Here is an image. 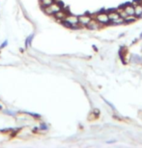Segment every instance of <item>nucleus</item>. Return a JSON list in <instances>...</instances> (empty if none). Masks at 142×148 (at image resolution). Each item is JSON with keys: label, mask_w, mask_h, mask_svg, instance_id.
I'll list each match as a JSON object with an SVG mask.
<instances>
[{"label": "nucleus", "mask_w": 142, "mask_h": 148, "mask_svg": "<svg viewBox=\"0 0 142 148\" xmlns=\"http://www.w3.org/2000/svg\"><path fill=\"white\" fill-rule=\"evenodd\" d=\"M0 110H2V106L1 105H0Z\"/></svg>", "instance_id": "393cba45"}, {"label": "nucleus", "mask_w": 142, "mask_h": 148, "mask_svg": "<svg viewBox=\"0 0 142 148\" xmlns=\"http://www.w3.org/2000/svg\"><path fill=\"white\" fill-rule=\"evenodd\" d=\"M4 112L6 114H8V115H11V116H16V112H12V111H9V110H5Z\"/></svg>", "instance_id": "aec40b11"}, {"label": "nucleus", "mask_w": 142, "mask_h": 148, "mask_svg": "<svg viewBox=\"0 0 142 148\" xmlns=\"http://www.w3.org/2000/svg\"><path fill=\"white\" fill-rule=\"evenodd\" d=\"M107 14H108V17H109V19H110V20H115V19L119 18V17L121 16L120 14H119V12H117V11L108 12Z\"/></svg>", "instance_id": "9b49d317"}, {"label": "nucleus", "mask_w": 142, "mask_h": 148, "mask_svg": "<svg viewBox=\"0 0 142 148\" xmlns=\"http://www.w3.org/2000/svg\"><path fill=\"white\" fill-rule=\"evenodd\" d=\"M34 36H35V34L33 33V34H31L30 36H28L27 38L25 40V47L26 48H28V47L31 46V42H32V40H33Z\"/></svg>", "instance_id": "4468645a"}, {"label": "nucleus", "mask_w": 142, "mask_h": 148, "mask_svg": "<svg viewBox=\"0 0 142 148\" xmlns=\"http://www.w3.org/2000/svg\"><path fill=\"white\" fill-rule=\"evenodd\" d=\"M40 130H45V131H46V130H48V126L46 123H42L40 125Z\"/></svg>", "instance_id": "412c9836"}, {"label": "nucleus", "mask_w": 142, "mask_h": 148, "mask_svg": "<svg viewBox=\"0 0 142 148\" xmlns=\"http://www.w3.org/2000/svg\"><path fill=\"white\" fill-rule=\"evenodd\" d=\"M42 10L46 14H47V16H53V12L51 11V9H50L49 6H47V7H43Z\"/></svg>", "instance_id": "dca6fc26"}, {"label": "nucleus", "mask_w": 142, "mask_h": 148, "mask_svg": "<svg viewBox=\"0 0 142 148\" xmlns=\"http://www.w3.org/2000/svg\"><path fill=\"white\" fill-rule=\"evenodd\" d=\"M139 38H142V33L140 34V36H139Z\"/></svg>", "instance_id": "b1692460"}, {"label": "nucleus", "mask_w": 142, "mask_h": 148, "mask_svg": "<svg viewBox=\"0 0 142 148\" xmlns=\"http://www.w3.org/2000/svg\"><path fill=\"white\" fill-rule=\"evenodd\" d=\"M124 11L126 12V14H128V16H134V6L132 4V3H128V4L126 5L125 9H124Z\"/></svg>", "instance_id": "423d86ee"}, {"label": "nucleus", "mask_w": 142, "mask_h": 148, "mask_svg": "<svg viewBox=\"0 0 142 148\" xmlns=\"http://www.w3.org/2000/svg\"><path fill=\"white\" fill-rule=\"evenodd\" d=\"M124 19H125V24H131L137 19V17L134 14V16H127L126 17H124Z\"/></svg>", "instance_id": "f8f14e48"}, {"label": "nucleus", "mask_w": 142, "mask_h": 148, "mask_svg": "<svg viewBox=\"0 0 142 148\" xmlns=\"http://www.w3.org/2000/svg\"><path fill=\"white\" fill-rule=\"evenodd\" d=\"M12 131H13V129H12V128H6V129L0 130V132H1V133H5V134H7V133H11Z\"/></svg>", "instance_id": "4be33fe9"}, {"label": "nucleus", "mask_w": 142, "mask_h": 148, "mask_svg": "<svg viewBox=\"0 0 142 148\" xmlns=\"http://www.w3.org/2000/svg\"><path fill=\"white\" fill-rule=\"evenodd\" d=\"M53 2H55V0H40V5L41 7H47L50 6Z\"/></svg>", "instance_id": "ddd939ff"}, {"label": "nucleus", "mask_w": 142, "mask_h": 148, "mask_svg": "<svg viewBox=\"0 0 142 148\" xmlns=\"http://www.w3.org/2000/svg\"><path fill=\"white\" fill-rule=\"evenodd\" d=\"M23 114H28V115H30V116H33V117H35V118H41L42 116H41L40 114H35V112H22Z\"/></svg>", "instance_id": "f3484780"}, {"label": "nucleus", "mask_w": 142, "mask_h": 148, "mask_svg": "<svg viewBox=\"0 0 142 148\" xmlns=\"http://www.w3.org/2000/svg\"><path fill=\"white\" fill-rule=\"evenodd\" d=\"M50 9H51V11L53 12V14H54L55 13H57V12H59L60 10H62V8L61 7V5H60V3H59L58 1L57 2H53L51 5L49 6Z\"/></svg>", "instance_id": "1a4fd4ad"}, {"label": "nucleus", "mask_w": 142, "mask_h": 148, "mask_svg": "<svg viewBox=\"0 0 142 148\" xmlns=\"http://www.w3.org/2000/svg\"><path fill=\"white\" fill-rule=\"evenodd\" d=\"M134 16L137 18H140L142 16V4H138L134 6Z\"/></svg>", "instance_id": "9d476101"}, {"label": "nucleus", "mask_w": 142, "mask_h": 148, "mask_svg": "<svg viewBox=\"0 0 142 148\" xmlns=\"http://www.w3.org/2000/svg\"><path fill=\"white\" fill-rule=\"evenodd\" d=\"M8 45V40H5L4 42H3L1 45H0V49H2V48H4L5 46H7Z\"/></svg>", "instance_id": "5701e85b"}, {"label": "nucleus", "mask_w": 142, "mask_h": 148, "mask_svg": "<svg viewBox=\"0 0 142 148\" xmlns=\"http://www.w3.org/2000/svg\"><path fill=\"white\" fill-rule=\"evenodd\" d=\"M95 19H96L100 24L107 25V26H108L109 21H110V19H109V17H108V14L106 13L105 11H100L99 13L96 14V16H95Z\"/></svg>", "instance_id": "f257e3e1"}, {"label": "nucleus", "mask_w": 142, "mask_h": 148, "mask_svg": "<svg viewBox=\"0 0 142 148\" xmlns=\"http://www.w3.org/2000/svg\"><path fill=\"white\" fill-rule=\"evenodd\" d=\"M102 26H103V25H102V24H100V23L98 22L97 20L95 21V20L92 19V21H91V22L89 23V24H88V25L86 26V27H87L88 29H89V30H99L100 28H102Z\"/></svg>", "instance_id": "39448f33"}, {"label": "nucleus", "mask_w": 142, "mask_h": 148, "mask_svg": "<svg viewBox=\"0 0 142 148\" xmlns=\"http://www.w3.org/2000/svg\"><path fill=\"white\" fill-rule=\"evenodd\" d=\"M131 61H132L134 64H141V63H142V59H141V57H139L138 55H132Z\"/></svg>", "instance_id": "2eb2a0df"}, {"label": "nucleus", "mask_w": 142, "mask_h": 148, "mask_svg": "<svg viewBox=\"0 0 142 148\" xmlns=\"http://www.w3.org/2000/svg\"><path fill=\"white\" fill-rule=\"evenodd\" d=\"M103 100H105V103H106V104H107L108 106H109V107H111V109H112V110H113V111H116V108H115V107H114V106H113V105H112V104H111V103H110V102H109V101H107V100H106L105 98H103Z\"/></svg>", "instance_id": "6ab92c4d"}, {"label": "nucleus", "mask_w": 142, "mask_h": 148, "mask_svg": "<svg viewBox=\"0 0 142 148\" xmlns=\"http://www.w3.org/2000/svg\"><path fill=\"white\" fill-rule=\"evenodd\" d=\"M67 20L68 22H70L72 25H75V24H78V16H76V14H69L67 16V17L65 18Z\"/></svg>", "instance_id": "20e7f679"}, {"label": "nucleus", "mask_w": 142, "mask_h": 148, "mask_svg": "<svg viewBox=\"0 0 142 148\" xmlns=\"http://www.w3.org/2000/svg\"><path fill=\"white\" fill-rule=\"evenodd\" d=\"M126 53H127V49L125 48V47H121L120 50H119V58H120V60L121 62L123 63V64H127V62H126Z\"/></svg>", "instance_id": "6e6552de"}, {"label": "nucleus", "mask_w": 142, "mask_h": 148, "mask_svg": "<svg viewBox=\"0 0 142 148\" xmlns=\"http://www.w3.org/2000/svg\"><path fill=\"white\" fill-rule=\"evenodd\" d=\"M122 24H125V19L124 17L120 16L119 18L115 19V20H110L108 23V26H116V25H122Z\"/></svg>", "instance_id": "0eeeda50"}, {"label": "nucleus", "mask_w": 142, "mask_h": 148, "mask_svg": "<svg viewBox=\"0 0 142 148\" xmlns=\"http://www.w3.org/2000/svg\"><path fill=\"white\" fill-rule=\"evenodd\" d=\"M60 22H61V24L63 25L64 27H66V28H69V29H71V28H72V26H73L72 24H71L70 22H68L66 19H64V20H61Z\"/></svg>", "instance_id": "a211bd4d"}, {"label": "nucleus", "mask_w": 142, "mask_h": 148, "mask_svg": "<svg viewBox=\"0 0 142 148\" xmlns=\"http://www.w3.org/2000/svg\"><path fill=\"white\" fill-rule=\"evenodd\" d=\"M94 18L93 16L89 13H86L82 16H78V23L82 26H87L89 23L92 21V19Z\"/></svg>", "instance_id": "f03ea898"}, {"label": "nucleus", "mask_w": 142, "mask_h": 148, "mask_svg": "<svg viewBox=\"0 0 142 148\" xmlns=\"http://www.w3.org/2000/svg\"><path fill=\"white\" fill-rule=\"evenodd\" d=\"M70 14V11L68 8H64L62 9V10H60L59 12H57V13H55L54 14H53V16H54L55 19L59 20V21H61V20H64L65 18L67 17L68 14Z\"/></svg>", "instance_id": "7ed1b4c3"}]
</instances>
